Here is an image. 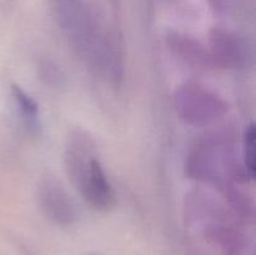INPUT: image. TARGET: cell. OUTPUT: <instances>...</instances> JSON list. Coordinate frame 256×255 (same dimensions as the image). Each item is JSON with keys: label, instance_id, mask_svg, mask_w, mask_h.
<instances>
[{"label": "cell", "instance_id": "cell-3", "mask_svg": "<svg viewBox=\"0 0 256 255\" xmlns=\"http://www.w3.org/2000/svg\"><path fill=\"white\" fill-rule=\"evenodd\" d=\"M178 96L185 119L192 122H208L222 114V105L216 96L198 86H186Z\"/></svg>", "mask_w": 256, "mask_h": 255}, {"label": "cell", "instance_id": "cell-7", "mask_svg": "<svg viewBox=\"0 0 256 255\" xmlns=\"http://www.w3.org/2000/svg\"><path fill=\"white\" fill-rule=\"evenodd\" d=\"M209 4L212 5V8L216 12H222L225 9V5H226V0H209Z\"/></svg>", "mask_w": 256, "mask_h": 255}, {"label": "cell", "instance_id": "cell-1", "mask_svg": "<svg viewBox=\"0 0 256 255\" xmlns=\"http://www.w3.org/2000/svg\"><path fill=\"white\" fill-rule=\"evenodd\" d=\"M65 165L72 185L92 208L108 210L114 205V190L95 154L94 142L82 130H75L70 136Z\"/></svg>", "mask_w": 256, "mask_h": 255}, {"label": "cell", "instance_id": "cell-5", "mask_svg": "<svg viewBox=\"0 0 256 255\" xmlns=\"http://www.w3.org/2000/svg\"><path fill=\"white\" fill-rule=\"evenodd\" d=\"M212 40L215 49V55L218 54V58L225 64H232L239 59V44L234 35L225 30L215 29V32H212Z\"/></svg>", "mask_w": 256, "mask_h": 255}, {"label": "cell", "instance_id": "cell-2", "mask_svg": "<svg viewBox=\"0 0 256 255\" xmlns=\"http://www.w3.org/2000/svg\"><path fill=\"white\" fill-rule=\"evenodd\" d=\"M39 199L45 215L52 222L68 225L75 220V206L59 180L44 178L39 186Z\"/></svg>", "mask_w": 256, "mask_h": 255}, {"label": "cell", "instance_id": "cell-6", "mask_svg": "<svg viewBox=\"0 0 256 255\" xmlns=\"http://www.w3.org/2000/svg\"><path fill=\"white\" fill-rule=\"evenodd\" d=\"M256 132L254 125H250L245 132L244 139V155H245V166L249 172L250 176L254 178L256 172Z\"/></svg>", "mask_w": 256, "mask_h": 255}, {"label": "cell", "instance_id": "cell-4", "mask_svg": "<svg viewBox=\"0 0 256 255\" xmlns=\"http://www.w3.org/2000/svg\"><path fill=\"white\" fill-rule=\"evenodd\" d=\"M12 99H14L15 105L18 106V110H19L20 116H22L25 126L30 132H36L40 129L39 110H38L36 102L18 85H12Z\"/></svg>", "mask_w": 256, "mask_h": 255}]
</instances>
